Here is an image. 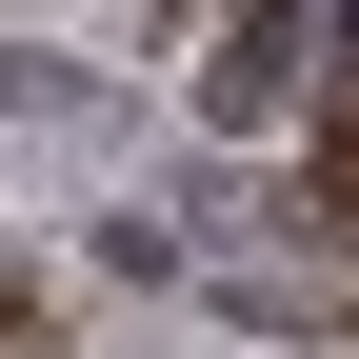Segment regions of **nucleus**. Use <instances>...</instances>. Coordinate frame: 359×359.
Here are the masks:
<instances>
[{"mask_svg": "<svg viewBox=\"0 0 359 359\" xmlns=\"http://www.w3.org/2000/svg\"><path fill=\"white\" fill-rule=\"evenodd\" d=\"M280 219H299V240H359V100L320 120V160H299V200H280Z\"/></svg>", "mask_w": 359, "mask_h": 359, "instance_id": "2", "label": "nucleus"}, {"mask_svg": "<svg viewBox=\"0 0 359 359\" xmlns=\"http://www.w3.org/2000/svg\"><path fill=\"white\" fill-rule=\"evenodd\" d=\"M320 80H339V0H219L200 20V120H240V140L299 120Z\"/></svg>", "mask_w": 359, "mask_h": 359, "instance_id": "1", "label": "nucleus"}, {"mask_svg": "<svg viewBox=\"0 0 359 359\" xmlns=\"http://www.w3.org/2000/svg\"><path fill=\"white\" fill-rule=\"evenodd\" d=\"M0 339H40V280H20V259H0Z\"/></svg>", "mask_w": 359, "mask_h": 359, "instance_id": "3", "label": "nucleus"}]
</instances>
